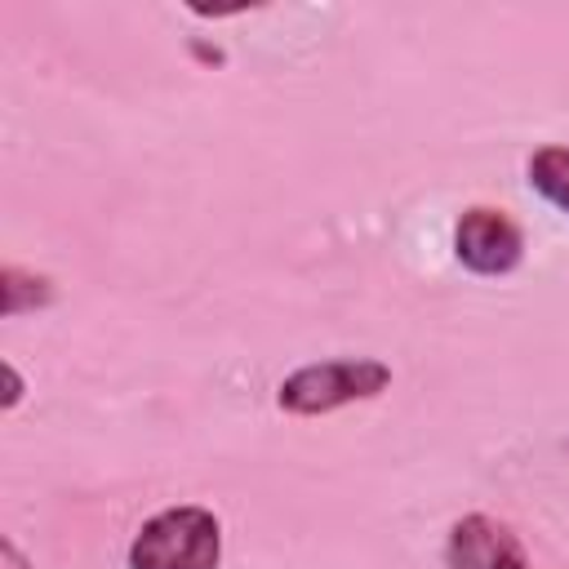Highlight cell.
I'll return each mask as SVG.
<instances>
[{
    "label": "cell",
    "mask_w": 569,
    "mask_h": 569,
    "mask_svg": "<svg viewBox=\"0 0 569 569\" xmlns=\"http://www.w3.org/2000/svg\"><path fill=\"white\" fill-rule=\"evenodd\" d=\"M391 387V369L373 356H342V360H320V365H302L293 369L280 391L276 405L284 413L298 418H320L333 409H347L356 400H373Z\"/></svg>",
    "instance_id": "2"
},
{
    "label": "cell",
    "mask_w": 569,
    "mask_h": 569,
    "mask_svg": "<svg viewBox=\"0 0 569 569\" xmlns=\"http://www.w3.org/2000/svg\"><path fill=\"white\" fill-rule=\"evenodd\" d=\"M453 258L471 276H511L525 262V231L507 218V209L471 204L453 227Z\"/></svg>",
    "instance_id": "3"
},
{
    "label": "cell",
    "mask_w": 569,
    "mask_h": 569,
    "mask_svg": "<svg viewBox=\"0 0 569 569\" xmlns=\"http://www.w3.org/2000/svg\"><path fill=\"white\" fill-rule=\"evenodd\" d=\"M218 560L222 520L196 502L156 511L129 542V569H218Z\"/></svg>",
    "instance_id": "1"
},
{
    "label": "cell",
    "mask_w": 569,
    "mask_h": 569,
    "mask_svg": "<svg viewBox=\"0 0 569 569\" xmlns=\"http://www.w3.org/2000/svg\"><path fill=\"white\" fill-rule=\"evenodd\" d=\"M0 293H4V316H22L31 307H49L53 302V280L49 276H36V271H22V267H4L0 271Z\"/></svg>",
    "instance_id": "6"
},
{
    "label": "cell",
    "mask_w": 569,
    "mask_h": 569,
    "mask_svg": "<svg viewBox=\"0 0 569 569\" xmlns=\"http://www.w3.org/2000/svg\"><path fill=\"white\" fill-rule=\"evenodd\" d=\"M525 173H529V187L547 204H556L560 213H569V147H556V142L551 147H538L529 156Z\"/></svg>",
    "instance_id": "5"
},
{
    "label": "cell",
    "mask_w": 569,
    "mask_h": 569,
    "mask_svg": "<svg viewBox=\"0 0 569 569\" xmlns=\"http://www.w3.org/2000/svg\"><path fill=\"white\" fill-rule=\"evenodd\" d=\"M445 569H533L520 538L511 533V525L471 511L462 520H453L449 538H445Z\"/></svg>",
    "instance_id": "4"
},
{
    "label": "cell",
    "mask_w": 569,
    "mask_h": 569,
    "mask_svg": "<svg viewBox=\"0 0 569 569\" xmlns=\"http://www.w3.org/2000/svg\"><path fill=\"white\" fill-rule=\"evenodd\" d=\"M4 382H9V391H4V409H13V405L22 400V378H18L13 365H4Z\"/></svg>",
    "instance_id": "7"
}]
</instances>
